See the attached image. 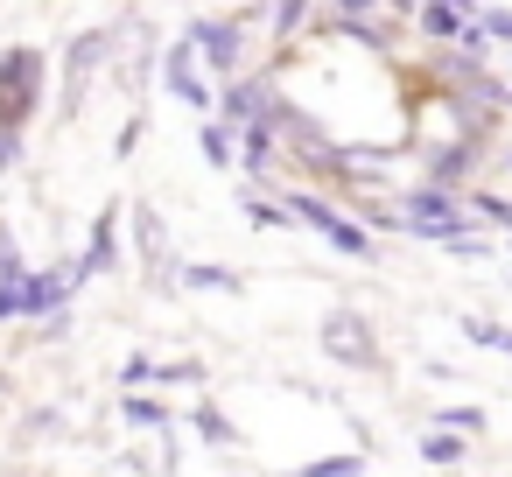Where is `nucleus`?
<instances>
[{"label":"nucleus","instance_id":"2","mask_svg":"<svg viewBox=\"0 0 512 477\" xmlns=\"http://www.w3.org/2000/svg\"><path fill=\"white\" fill-rule=\"evenodd\" d=\"M393 225H407V232H421V239H442V246H449V239H463V211H456L442 190H414V197L400 204V218H393Z\"/></svg>","mask_w":512,"mask_h":477},{"label":"nucleus","instance_id":"24","mask_svg":"<svg viewBox=\"0 0 512 477\" xmlns=\"http://www.w3.org/2000/svg\"><path fill=\"white\" fill-rule=\"evenodd\" d=\"M15 288H22V281H15ZM15 288H0V316H22V295H15Z\"/></svg>","mask_w":512,"mask_h":477},{"label":"nucleus","instance_id":"16","mask_svg":"<svg viewBox=\"0 0 512 477\" xmlns=\"http://www.w3.org/2000/svg\"><path fill=\"white\" fill-rule=\"evenodd\" d=\"M421 29H428V36H463V22H456L449 8H428V15H421Z\"/></svg>","mask_w":512,"mask_h":477},{"label":"nucleus","instance_id":"14","mask_svg":"<svg viewBox=\"0 0 512 477\" xmlns=\"http://www.w3.org/2000/svg\"><path fill=\"white\" fill-rule=\"evenodd\" d=\"M190 421H197V435H211L218 449H232V428H225V414H218V407H197Z\"/></svg>","mask_w":512,"mask_h":477},{"label":"nucleus","instance_id":"12","mask_svg":"<svg viewBox=\"0 0 512 477\" xmlns=\"http://www.w3.org/2000/svg\"><path fill=\"white\" fill-rule=\"evenodd\" d=\"M183 281H190V288H239L232 267H183Z\"/></svg>","mask_w":512,"mask_h":477},{"label":"nucleus","instance_id":"11","mask_svg":"<svg viewBox=\"0 0 512 477\" xmlns=\"http://www.w3.org/2000/svg\"><path fill=\"white\" fill-rule=\"evenodd\" d=\"M29 267H22V253H15V239H8V225H0V288H15Z\"/></svg>","mask_w":512,"mask_h":477},{"label":"nucleus","instance_id":"17","mask_svg":"<svg viewBox=\"0 0 512 477\" xmlns=\"http://www.w3.org/2000/svg\"><path fill=\"white\" fill-rule=\"evenodd\" d=\"M470 344H491V351H512V330H498V323H470Z\"/></svg>","mask_w":512,"mask_h":477},{"label":"nucleus","instance_id":"22","mask_svg":"<svg viewBox=\"0 0 512 477\" xmlns=\"http://www.w3.org/2000/svg\"><path fill=\"white\" fill-rule=\"evenodd\" d=\"M127 386H141V379H155V358H127V372H120Z\"/></svg>","mask_w":512,"mask_h":477},{"label":"nucleus","instance_id":"23","mask_svg":"<svg viewBox=\"0 0 512 477\" xmlns=\"http://www.w3.org/2000/svg\"><path fill=\"white\" fill-rule=\"evenodd\" d=\"M477 211H484V218H498V225H512V204H505V197H477Z\"/></svg>","mask_w":512,"mask_h":477},{"label":"nucleus","instance_id":"9","mask_svg":"<svg viewBox=\"0 0 512 477\" xmlns=\"http://www.w3.org/2000/svg\"><path fill=\"white\" fill-rule=\"evenodd\" d=\"M169 92H176L183 106H211V92H204V78H197V64H190V43L169 50Z\"/></svg>","mask_w":512,"mask_h":477},{"label":"nucleus","instance_id":"10","mask_svg":"<svg viewBox=\"0 0 512 477\" xmlns=\"http://www.w3.org/2000/svg\"><path fill=\"white\" fill-rule=\"evenodd\" d=\"M463 449H470V442H463V435H449V428H428V435H421V456H428V463H442V470H456V463H463Z\"/></svg>","mask_w":512,"mask_h":477},{"label":"nucleus","instance_id":"8","mask_svg":"<svg viewBox=\"0 0 512 477\" xmlns=\"http://www.w3.org/2000/svg\"><path fill=\"white\" fill-rule=\"evenodd\" d=\"M190 43H204V57H211L218 71H239V29H232V22H197Z\"/></svg>","mask_w":512,"mask_h":477},{"label":"nucleus","instance_id":"25","mask_svg":"<svg viewBox=\"0 0 512 477\" xmlns=\"http://www.w3.org/2000/svg\"><path fill=\"white\" fill-rule=\"evenodd\" d=\"M484 29H491V36H505V43H512V15H484Z\"/></svg>","mask_w":512,"mask_h":477},{"label":"nucleus","instance_id":"19","mask_svg":"<svg viewBox=\"0 0 512 477\" xmlns=\"http://www.w3.org/2000/svg\"><path fill=\"white\" fill-rule=\"evenodd\" d=\"M127 421H141V428H162V421H169V414H162V407H155V400H127Z\"/></svg>","mask_w":512,"mask_h":477},{"label":"nucleus","instance_id":"1","mask_svg":"<svg viewBox=\"0 0 512 477\" xmlns=\"http://www.w3.org/2000/svg\"><path fill=\"white\" fill-rule=\"evenodd\" d=\"M36 99H43V50H8L0 57V127L22 134Z\"/></svg>","mask_w":512,"mask_h":477},{"label":"nucleus","instance_id":"18","mask_svg":"<svg viewBox=\"0 0 512 477\" xmlns=\"http://www.w3.org/2000/svg\"><path fill=\"white\" fill-rule=\"evenodd\" d=\"M204 155H211V162H232V134H225V127H204Z\"/></svg>","mask_w":512,"mask_h":477},{"label":"nucleus","instance_id":"13","mask_svg":"<svg viewBox=\"0 0 512 477\" xmlns=\"http://www.w3.org/2000/svg\"><path fill=\"white\" fill-rule=\"evenodd\" d=\"M435 428H449V435H477V428H484V414H477V407H442V421H435Z\"/></svg>","mask_w":512,"mask_h":477},{"label":"nucleus","instance_id":"6","mask_svg":"<svg viewBox=\"0 0 512 477\" xmlns=\"http://www.w3.org/2000/svg\"><path fill=\"white\" fill-rule=\"evenodd\" d=\"M99 57H106V36H99V29L71 43V71H64V99H71V106L85 99V85H92V71H99Z\"/></svg>","mask_w":512,"mask_h":477},{"label":"nucleus","instance_id":"4","mask_svg":"<svg viewBox=\"0 0 512 477\" xmlns=\"http://www.w3.org/2000/svg\"><path fill=\"white\" fill-rule=\"evenodd\" d=\"M78 288V267H50V274H22V316H57L64 309V295Z\"/></svg>","mask_w":512,"mask_h":477},{"label":"nucleus","instance_id":"26","mask_svg":"<svg viewBox=\"0 0 512 477\" xmlns=\"http://www.w3.org/2000/svg\"><path fill=\"white\" fill-rule=\"evenodd\" d=\"M337 8H344V15H365V8H372V0H337Z\"/></svg>","mask_w":512,"mask_h":477},{"label":"nucleus","instance_id":"21","mask_svg":"<svg viewBox=\"0 0 512 477\" xmlns=\"http://www.w3.org/2000/svg\"><path fill=\"white\" fill-rule=\"evenodd\" d=\"M15 162H22V134L0 127V169H15Z\"/></svg>","mask_w":512,"mask_h":477},{"label":"nucleus","instance_id":"7","mask_svg":"<svg viewBox=\"0 0 512 477\" xmlns=\"http://www.w3.org/2000/svg\"><path fill=\"white\" fill-rule=\"evenodd\" d=\"M225 113H232V127H267V120H274V92L239 78V85L225 92Z\"/></svg>","mask_w":512,"mask_h":477},{"label":"nucleus","instance_id":"15","mask_svg":"<svg viewBox=\"0 0 512 477\" xmlns=\"http://www.w3.org/2000/svg\"><path fill=\"white\" fill-rule=\"evenodd\" d=\"M295 477H358V456H323V463H302Z\"/></svg>","mask_w":512,"mask_h":477},{"label":"nucleus","instance_id":"3","mask_svg":"<svg viewBox=\"0 0 512 477\" xmlns=\"http://www.w3.org/2000/svg\"><path fill=\"white\" fill-rule=\"evenodd\" d=\"M288 211H295L302 225H316V232H323V239H330L337 253H351V260H365V253H372V239H365V232H358L351 218H337V211H330L323 197H302V190H295V204H288Z\"/></svg>","mask_w":512,"mask_h":477},{"label":"nucleus","instance_id":"5","mask_svg":"<svg viewBox=\"0 0 512 477\" xmlns=\"http://www.w3.org/2000/svg\"><path fill=\"white\" fill-rule=\"evenodd\" d=\"M323 351H330V358H344V365H372V358H379V351H372L365 316H351V309H337V316L323 323Z\"/></svg>","mask_w":512,"mask_h":477},{"label":"nucleus","instance_id":"20","mask_svg":"<svg viewBox=\"0 0 512 477\" xmlns=\"http://www.w3.org/2000/svg\"><path fill=\"white\" fill-rule=\"evenodd\" d=\"M246 218H253V225H288V211H274V204H260V197H246Z\"/></svg>","mask_w":512,"mask_h":477}]
</instances>
